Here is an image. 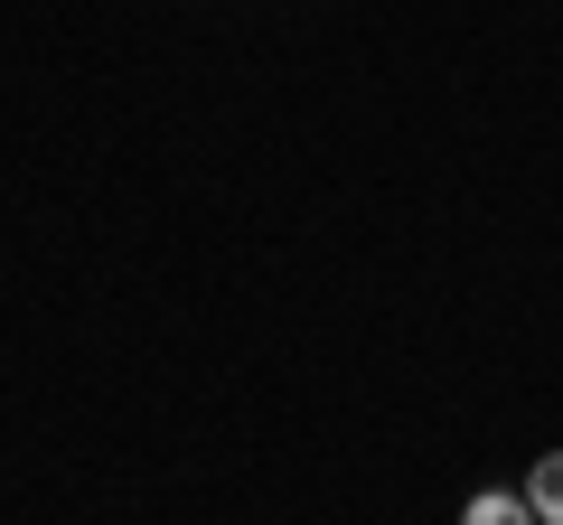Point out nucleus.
I'll list each match as a JSON object with an SVG mask.
<instances>
[{
  "instance_id": "nucleus-1",
  "label": "nucleus",
  "mask_w": 563,
  "mask_h": 525,
  "mask_svg": "<svg viewBox=\"0 0 563 525\" xmlns=\"http://www.w3.org/2000/svg\"><path fill=\"white\" fill-rule=\"evenodd\" d=\"M526 506H536V525H563V450H544L536 479H526Z\"/></svg>"
},
{
  "instance_id": "nucleus-2",
  "label": "nucleus",
  "mask_w": 563,
  "mask_h": 525,
  "mask_svg": "<svg viewBox=\"0 0 563 525\" xmlns=\"http://www.w3.org/2000/svg\"><path fill=\"white\" fill-rule=\"evenodd\" d=\"M461 525H536V506H526V498H507V488H479V498L461 506Z\"/></svg>"
}]
</instances>
